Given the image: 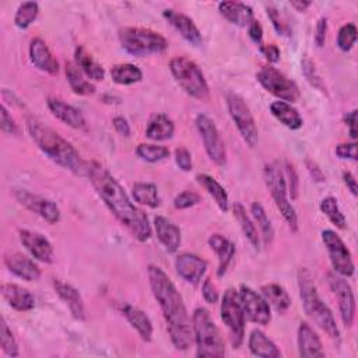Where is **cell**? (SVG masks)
Wrapping results in <instances>:
<instances>
[{"label": "cell", "instance_id": "cell-1", "mask_svg": "<svg viewBox=\"0 0 358 358\" xmlns=\"http://www.w3.org/2000/svg\"><path fill=\"white\" fill-rule=\"evenodd\" d=\"M85 175L115 218L124 225L137 241H148L151 238V225L148 217L143 210L130 201L124 189L112 176V173L99 162L91 161L87 162Z\"/></svg>", "mask_w": 358, "mask_h": 358}, {"label": "cell", "instance_id": "cell-2", "mask_svg": "<svg viewBox=\"0 0 358 358\" xmlns=\"http://www.w3.org/2000/svg\"><path fill=\"white\" fill-rule=\"evenodd\" d=\"M148 280L157 299L172 344L176 350L186 351L193 343V329L183 299L168 274L158 266H148Z\"/></svg>", "mask_w": 358, "mask_h": 358}, {"label": "cell", "instance_id": "cell-3", "mask_svg": "<svg viewBox=\"0 0 358 358\" xmlns=\"http://www.w3.org/2000/svg\"><path fill=\"white\" fill-rule=\"evenodd\" d=\"M27 129L38 148L49 159L76 175H85L87 162L80 157L73 144L63 138L57 131L36 117H29L27 120Z\"/></svg>", "mask_w": 358, "mask_h": 358}, {"label": "cell", "instance_id": "cell-4", "mask_svg": "<svg viewBox=\"0 0 358 358\" xmlns=\"http://www.w3.org/2000/svg\"><path fill=\"white\" fill-rule=\"evenodd\" d=\"M298 287L305 313L333 340H340V330L330 308L320 298L313 277L306 267L298 270Z\"/></svg>", "mask_w": 358, "mask_h": 358}, {"label": "cell", "instance_id": "cell-5", "mask_svg": "<svg viewBox=\"0 0 358 358\" xmlns=\"http://www.w3.org/2000/svg\"><path fill=\"white\" fill-rule=\"evenodd\" d=\"M193 340L197 357H224L225 345L218 327L206 308H197L192 316Z\"/></svg>", "mask_w": 358, "mask_h": 358}, {"label": "cell", "instance_id": "cell-6", "mask_svg": "<svg viewBox=\"0 0 358 358\" xmlns=\"http://www.w3.org/2000/svg\"><path fill=\"white\" fill-rule=\"evenodd\" d=\"M120 46L131 56L143 57L148 55H158L168 49V41L150 28L123 27L119 29Z\"/></svg>", "mask_w": 358, "mask_h": 358}, {"label": "cell", "instance_id": "cell-7", "mask_svg": "<svg viewBox=\"0 0 358 358\" xmlns=\"http://www.w3.org/2000/svg\"><path fill=\"white\" fill-rule=\"evenodd\" d=\"M169 70L176 80V83L182 87V90L190 96L199 101H208L210 90L208 84L204 78L203 71L199 66L187 59L186 56H176L169 62Z\"/></svg>", "mask_w": 358, "mask_h": 358}, {"label": "cell", "instance_id": "cell-8", "mask_svg": "<svg viewBox=\"0 0 358 358\" xmlns=\"http://www.w3.org/2000/svg\"><path fill=\"white\" fill-rule=\"evenodd\" d=\"M263 178H264V183H266L277 208L280 210L282 218L288 224L289 229L292 232H296L298 227H299L298 215L295 213V208L292 207V204L289 203V200L287 197L288 192H287V185H285L281 164L278 161L266 164L264 169H263Z\"/></svg>", "mask_w": 358, "mask_h": 358}, {"label": "cell", "instance_id": "cell-9", "mask_svg": "<svg viewBox=\"0 0 358 358\" xmlns=\"http://www.w3.org/2000/svg\"><path fill=\"white\" fill-rule=\"evenodd\" d=\"M221 319L229 330L234 348H239L245 336V313L235 288H228L222 295Z\"/></svg>", "mask_w": 358, "mask_h": 358}, {"label": "cell", "instance_id": "cell-10", "mask_svg": "<svg viewBox=\"0 0 358 358\" xmlns=\"http://www.w3.org/2000/svg\"><path fill=\"white\" fill-rule=\"evenodd\" d=\"M227 108L231 119L234 120L241 137L246 143L248 147L253 148L259 141V131L255 122V117L246 105V102L236 94L227 95Z\"/></svg>", "mask_w": 358, "mask_h": 358}, {"label": "cell", "instance_id": "cell-11", "mask_svg": "<svg viewBox=\"0 0 358 358\" xmlns=\"http://www.w3.org/2000/svg\"><path fill=\"white\" fill-rule=\"evenodd\" d=\"M256 78L266 91L288 103L299 99L298 85L273 66H262L256 74Z\"/></svg>", "mask_w": 358, "mask_h": 358}, {"label": "cell", "instance_id": "cell-12", "mask_svg": "<svg viewBox=\"0 0 358 358\" xmlns=\"http://www.w3.org/2000/svg\"><path fill=\"white\" fill-rule=\"evenodd\" d=\"M194 123H196L197 131L203 140L204 150H206L208 158L220 166L225 165V162H227L225 144H224V141L220 136V131H218L215 123L213 122V119L204 113H199L196 116Z\"/></svg>", "mask_w": 358, "mask_h": 358}, {"label": "cell", "instance_id": "cell-13", "mask_svg": "<svg viewBox=\"0 0 358 358\" xmlns=\"http://www.w3.org/2000/svg\"><path fill=\"white\" fill-rule=\"evenodd\" d=\"M322 241L327 249L330 263L334 273L341 277H351L354 274L355 266L351 257V252L343 242V239L331 229L322 231Z\"/></svg>", "mask_w": 358, "mask_h": 358}, {"label": "cell", "instance_id": "cell-14", "mask_svg": "<svg viewBox=\"0 0 358 358\" xmlns=\"http://www.w3.org/2000/svg\"><path fill=\"white\" fill-rule=\"evenodd\" d=\"M13 196L27 210L39 215L46 222L56 224L60 221V208L55 201L24 189H13Z\"/></svg>", "mask_w": 358, "mask_h": 358}, {"label": "cell", "instance_id": "cell-15", "mask_svg": "<svg viewBox=\"0 0 358 358\" xmlns=\"http://www.w3.org/2000/svg\"><path fill=\"white\" fill-rule=\"evenodd\" d=\"M327 282L337 299L344 326L351 327L355 319V298L351 285L337 273H327Z\"/></svg>", "mask_w": 358, "mask_h": 358}, {"label": "cell", "instance_id": "cell-16", "mask_svg": "<svg viewBox=\"0 0 358 358\" xmlns=\"http://www.w3.org/2000/svg\"><path fill=\"white\" fill-rule=\"evenodd\" d=\"M238 294H239L245 317H248L250 322L256 324L267 326L271 320V313H270V305L263 298V295L257 294L255 289H252L248 285H241Z\"/></svg>", "mask_w": 358, "mask_h": 358}, {"label": "cell", "instance_id": "cell-17", "mask_svg": "<svg viewBox=\"0 0 358 358\" xmlns=\"http://www.w3.org/2000/svg\"><path fill=\"white\" fill-rule=\"evenodd\" d=\"M20 241L24 248L29 252L32 257L42 263H53L55 262V252L53 246L46 236L39 232L21 229L20 231Z\"/></svg>", "mask_w": 358, "mask_h": 358}, {"label": "cell", "instance_id": "cell-18", "mask_svg": "<svg viewBox=\"0 0 358 358\" xmlns=\"http://www.w3.org/2000/svg\"><path fill=\"white\" fill-rule=\"evenodd\" d=\"M175 268L186 282L197 285L207 270V262L194 253H180L176 256Z\"/></svg>", "mask_w": 358, "mask_h": 358}, {"label": "cell", "instance_id": "cell-19", "mask_svg": "<svg viewBox=\"0 0 358 358\" xmlns=\"http://www.w3.org/2000/svg\"><path fill=\"white\" fill-rule=\"evenodd\" d=\"M162 14H164L165 20L180 34V36L185 41H187L193 46H200L203 43L201 32L197 28V25L193 22L192 18H189L187 15H185L182 13H178L172 8L164 10Z\"/></svg>", "mask_w": 358, "mask_h": 358}, {"label": "cell", "instance_id": "cell-20", "mask_svg": "<svg viewBox=\"0 0 358 358\" xmlns=\"http://www.w3.org/2000/svg\"><path fill=\"white\" fill-rule=\"evenodd\" d=\"M29 59L35 67L39 70L56 76L59 73V62L41 38H35L29 43Z\"/></svg>", "mask_w": 358, "mask_h": 358}, {"label": "cell", "instance_id": "cell-21", "mask_svg": "<svg viewBox=\"0 0 358 358\" xmlns=\"http://www.w3.org/2000/svg\"><path fill=\"white\" fill-rule=\"evenodd\" d=\"M298 352L302 358H322L324 357L322 341L317 333L306 323L301 322L298 327Z\"/></svg>", "mask_w": 358, "mask_h": 358}, {"label": "cell", "instance_id": "cell-22", "mask_svg": "<svg viewBox=\"0 0 358 358\" xmlns=\"http://www.w3.org/2000/svg\"><path fill=\"white\" fill-rule=\"evenodd\" d=\"M48 108L49 110L52 112V115L55 117H57L59 120H62L64 124L73 127V129H77V130H81V129H85V119L83 116V113L76 109L74 106L66 103L64 101L59 99V98H48Z\"/></svg>", "mask_w": 358, "mask_h": 358}, {"label": "cell", "instance_id": "cell-23", "mask_svg": "<svg viewBox=\"0 0 358 358\" xmlns=\"http://www.w3.org/2000/svg\"><path fill=\"white\" fill-rule=\"evenodd\" d=\"M6 267L17 277L25 281H38L41 277V268L29 257L21 253H10L4 257Z\"/></svg>", "mask_w": 358, "mask_h": 358}, {"label": "cell", "instance_id": "cell-24", "mask_svg": "<svg viewBox=\"0 0 358 358\" xmlns=\"http://www.w3.org/2000/svg\"><path fill=\"white\" fill-rule=\"evenodd\" d=\"M154 228L158 241L162 243L168 253H175L182 242V235L179 227H176L168 218L158 215L154 218Z\"/></svg>", "mask_w": 358, "mask_h": 358}, {"label": "cell", "instance_id": "cell-25", "mask_svg": "<svg viewBox=\"0 0 358 358\" xmlns=\"http://www.w3.org/2000/svg\"><path fill=\"white\" fill-rule=\"evenodd\" d=\"M1 295L6 302L15 310L25 312L31 310L35 306L34 295L24 287L13 282H6L1 285Z\"/></svg>", "mask_w": 358, "mask_h": 358}, {"label": "cell", "instance_id": "cell-26", "mask_svg": "<svg viewBox=\"0 0 358 358\" xmlns=\"http://www.w3.org/2000/svg\"><path fill=\"white\" fill-rule=\"evenodd\" d=\"M53 287L60 299L69 306L73 317L77 320H85V308L80 292L73 285L60 280H53Z\"/></svg>", "mask_w": 358, "mask_h": 358}, {"label": "cell", "instance_id": "cell-27", "mask_svg": "<svg viewBox=\"0 0 358 358\" xmlns=\"http://www.w3.org/2000/svg\"><path fill=\"white\" fill-rule=\"evenodd\" d=\"M220 14L238 27H249L255 20L250 6L241 1H221L218 4Z\"/></svg>", "mask_w": 358, "mask_h": 358}, {"label": "cell", "instance_id": "cell-28", "mask_svg": "<svg viewBox=\"0 0 358 358\" xmlns=\"http://www.w3.org/2000/svg\"><path fill=\"white\" fill-rule=\"evenodd\" d=\"M119 310L122 315L127 319V322L137 330L140 337L144 341H151L152 338V323L150 317L137 306H133L130 303H120Z\"/></svg>", "mask_w": 358, "mask_h": 358}, {"label": "cell", "instance_id": "cell-29", "mask_svg": "<svg viewBox=\"0 0 358 358\" xmlns=\"http://www.w3.org/2000/svg\"><path fill=\"white\" fill-rule=\"evenodd\" d=\"M208 246L217 253L218 256V268H217V275L218 277H222L234 256H235V245L227 239L225 236L220 235V234H213L210 238H208Z\"/></svg>", "mask_w": 358, "mask_h": 358}, {"label": "cell", "instance_id": "cell-30", "mask_svg": "<svg viewBox=\"0 0 358 358\" xmlns=\"http://www.w3.org/2000/svg\"><path fill=\"white\" fill-rule=\"evenodd\" d=\"M248 345H249L250 352L256 357H262V358L281 357V351L278 350V347L262 330L255 329L250 333Z\"/></svg>", "mask_w": 358, "mask_h": 358}, {"label": "cell", "instance_id": "cell-31", "mask_svg": "<svg viewBox=\"0 0 358 358\" xmlns=\"http://www.w3.org/2000/svg\"><path fill=\"white\" fill-rule=\"evenodd\" d=\"M173 133H175V124L164 113H157L151 116L145 129V136L154 141L168 140L173 136Z\"/></svg>", "mask_w": 358, "mask_h": 358}, {"label": "cell", "instance_id": "cell-32", "mask_svg": "<svg viewBox=\"0 0 358 358\" xmlns=\"http://www.w3.org/2000/svg\"><path fill=\"white\" fill-rule=\"evenodd\" d=\"M74 63L80 67V70L91 80L102 81L105 77L103 67L95 62L91 53L84 46H77L74 50Z\"/></svg>", "mask_w": 358, "mask_h": 358}, {"label": "cell", "instance_id": "cell-33", "mask_svg": "<svg viewBox=\"0 0 358 358\" xmlns=\"http://www.w3.org/2000/svg\"><path fill=\"white\" fill-rule=\"evenodd\" d=\"M270 112L277 120L291 130H298L303 123L299 112L285 101H274L270 105Z\"/></svg>", "mask_w": 358, "mask_h": 358}, {"label": "cell", "instance_id": "cell-34", "mask_svg": "<svg viewBox=\"0 0 358 358\" xmlns=\"http://www.w3.org/2000/svg\"><path fill=\"white\" fill-rule=\"evenodd\" d=\"M260 291L267 303L271 305L278 313L287 312V309L291 306V298L282 285L271 282L263 285Z\"/></svg>", "mask_w": 358, "mask_h": 358}, {"label": "cell", "instance_id": "cell-35", "mask_svg": "<svg viewBox=\"0 0 358 358\" xmlns=\"http://www.w3.org/2000/svg\"><path fill=\"white\" fill-rule=\"evenodd\" d=\"M66 77L74 94L88 96L95 92V85L84 78L80 67L76 63L73 62L66 63Z\"/></svg>", "mask_w": 358, "mask_h": 358}, {"label": "cell", "instance_id": "cell-36", "mask_svg": "<svg viewBox=\"0 0 358 358\" xmlns=\"http://www.w3.org/2000/svg\"><path fill=\"white\" fill-rule=\"evenodd\" d=\"M196 180L199 182V185H201L207 193L215 200L217 206L220 207L221 211L227 213L229 208V200H228V193L227 190L210 175L207 173H199L196 176Z\"/></svg>", "mask_w": 358, "mask_h": 358}, {"label": "cell", "instance_id": "cell-37", "mask_svg": "<svg viewBox=\"0 0 358 358\" xmlns=\"http://www.w3.org/2000/svg\"><path fill=\"white\" fill-rule=\"evenodd\" d=\"M232 211H234V217L236 218V221L239 222V227L245 235V238L250 242V245L255 249H259L260 245V239H259V234L256 229V225L253 224V221L250 220V217L246 214L245 207L241 203H235L232 206Z\"/></svg>", "mask_w": 358, "mask_h": 358}, {"label": "cell", "instance_id": "cell-38", "mask_svg": "<svg viewBox=\"0 0 358 358\" xmlns=\"http://www.w3.org/2000/svg\"><path fill=\"white\" fill-rule=\"evenodd\" d=\"M110 77L116 84L131 85L143 80V73L136 64L122 63V64H115L110 69Z\"/></svg>", "mask_w": 358, "mask_h": 358}, {"label": "cell", "instance_id": "cell-39", "mask_svg": "<svg viewBox=\"0 0 358 358\" xmlns=\"http://www.w3.org/2000/svg\"><path fill=\"white\" fill-rule=\"evenodd\" d=\"M131 196L134 201L138 204L157 208L159 206V196H158V189L154 183H144V182H137L133 185L131 189Z\"/></svg>", "mask_w": 358, "mask_h": 358}, {"label": "cell", "instance_id": "cell-40", "mask_svg": "<svg viewBox=\"0 0 358 358\" xmlns=\"http://www.w3.org/2000/svg\"><path fill=\"white\" fill-rule=\"evenodd\" d=\"M250 213H252V217H253L255 222L260 228L264 245H270L273 242V238H274V228H273V225H271V222H270V220H268L263 206L260 203H257V201L252 203L250 204Z\"/></svg>", "mask_w": 358, "mask_h": 358}, {"label": "cell", "instance_id": "cell-41", "mask_svg": "<svg viewBox=\"0 0 358 358\" xmlns=\"http://www.w3.org/2000/svg\"><path fill=\"white\" fill-rule=\"evenodd\" d=\"M320 211L330 220V222L333 225H336L338 229H345L347 228V220L344 217V214L341 213L338 203L334 197L329 196L324 197L320 201Z\"/></svg>", "mask_w": 358, "mask_h": 358}, {"label": "cell", "instance_id": "cell-42", "mask_svg": "<svg viewBox=\"0 0 358 358\" xmlns=\"http://www.w3.org/2000/svg\"><path fill=\"white\" fill-rule=\"evenodd\" d=\"M39 14V6L36 1H25L20 4V7L15 11L14 15V24L20 29H27L36 18Z\"/></svg>", "mask_w": 358, "mask_h": 358}, {"label": "cell", "instance_id": "cell-43", "mask_svg": "<svg viewBox=\"0 0 358 358\" xmlns=\"http://www.w3.org/2000/svg\"><path fill=\"white\" fill-rule=\"evenodd\" d=\"M136 154L147 162H159L162 159H166L169 157V150L164 145H157V144H145L141 143L136 148Z\"/></svg>", "mask_w": 358, "mask_h": 358}, {"label": "cell", "instance_id": "cell-44", "mask_svg": "<svg viewBox=\"0 0 358 358\" xmlns=\"http://www.w3.org/2000/svg\"><path fill=\"white\" fill-rule=\"evenodd\" d=\"M0 347L8 357H18V344L4 317L0 319Z\"/></svg>", "mask_w": 358, "mask_h": 358}, {"label": "cell", "instance_id": "cell-45", "mask_svg": "<svg viewBox=\"0 0 358 358\" xmlns=\"http://www.w3.org/2000/svg\"><path fill=\"white\" fill-rule=\"evenodd\" d=\"M355 41H357V27H355V24L350 22V24L343 25L338 29L337 46H338L340 50H343V52L351 50V48L354 46Z\"/></svg>", "mask_w": 358, "mask_h": 358}, {"label": "cell", "instance_id": "cell-46", "mask_svg": "<svg viewBox=\"0 0 358 358\" xmlns=\"http://www.w3.org/2000/svg\"><path fill=\"white\" fill-rule=\"evenodd\" d=\"M282 172H284L285 185H287V192L291 196V200H296L299 196V179H298V173H296L294 165L291 162L285 161L284 166H282Z\"/></svg>", "mask_w": 358, "mask_h": 358}, {"label": "cell", "instance_id": "cell-47", "mask_svg": "<svg viewBox=\"0 0 358 358\" xmlns=\"http://www.w3.org/2000/svg\"><path fill=\"white\" fill-rule=\"evenodd\" d=\"M267 15L274 27V29L277 31L278 35H282V36H289L292 29H291V25L288 24L287 18L281 14V11H278L275 7L273 6H268L267 7Z\"/></svg>", "mask_w": 358, "mask_h": 358}, {"label": "cell", "instance_id": "cell-48", "mask_svg": "<svg viewBox=\"0 0 358 358\" xmlns=\"http://www.w3.org/2000/svg\"><path fill=\"white\" fill-rule=\"evenodd\" d=\"M301 66H302V71H303V76L305 78L309 81L310 85H313L315 88H319L320 91H324L323 90V83H322V78L319 77L317 74V70L313 64V62L308 57H303L302 62H301Z\"/></svg>", "mask_w": 358, "mask_h": 358}, {"label": "cell", "instance_id": "cell-49", "mask_svg": "<svg viewBox=\"0 0 358 358\" xmlns=\"http://www.w3.org/2000/svg\"><path fill=\"white\" fill-rule=\"evenodd\" d=\"M199 203H200V194L193 190H185L173 199V207L178 210L190 208Z\"/></svg>", "mask_w": 358, "mask_h": 358}, {"label": "cell", "instance_id": "cell-50", "mask_svg": "<svg viewBox=\"0 0 358 358\" xmlns=\"http://www.w3.org/2000/svg\"><path fill=\"white\" fill-rule=\"evenodd\" d=\"M173 157H175V162L176 165L185 171V172H189L193 169V162H192V154L187 148L185 147H179L175 150L173 152Z\"/></svg>", "mask_w": 358, "mask_h": 358}, {"label": "cell", "instance_id": "cell-51", "mask_svg": "<svg viewBox=\"0 0 358 358\" xmlns=\"http://www.w3.org/2000/svg\"><path fill=\"white\" fill-rule=\"evenodd\" d=\"M0 127L7 134H18V126L4 105L0 108Z\"/></svg>", "mask_w": 358, "mask_h": 358}, {"label": "cell", "instance_id": "cell-52", "mask_svg": "<svg viewBox=\"0 0 358 358\" xmlns=\"http://www.w3.org/2000/svg\"><path fill=\"white\" fill-rule=\"evenodd\" d=\"M336 154H337L338 158L357 161V143H355V141H351V143H340V144L336 147Z\"/></svg>", "mask_w": 358, "mask_h": 358}, {"label": "cell", "instance_id": "cell-53", "mask_svg": "<svg viewBox=\"0 0 358 358\" xmlns=\"http://www.w3.org/2000/svg\"><path fill=\"white\" fill-rule=\"evenodd\" d=\"M201 294H203V298L206 299V302L208 303H217L218 302V291H217V287L213 284V281L210 278H206L203 285H201Z\"/></svg>", "mask_w": 358, "mask_h": 358}, {"label": "cell", "instance_id": "cell-54", "mask_svg": "<svg viewBox=\"0 0 358 358\" xmlns=\"http://www.w3.org/2000/svg\"><path fill=\"white\" fill-rule=\"evenodd\" d=\"M326 34H327V18L320 17L316 24V31H315V43L317 48H322L326 42Z\"/></svg>", "mask_w": 358, "mask_h": 358}, {"label": "cell", "instance_id": "cell-55", "mask_svg": "<svg viewBox=\"0 0 358 358\" xmlns=\"http://www.w3.org/2000/svg\"><path fill=\"white\" fill-rule=\"evenodd\" d=\"M305 166L310 175V178L315 180V182H324L326 180V176L323 173V171L320 169V166L310 158H306L305 159Z\"/></svg>", "mask_w": 358, "mask_h": 358}, {"label": "cell", "instance_id": "cell-56", "mask_svg": "<svg viewBox=\"0 0 358 358\" xmlns=\"http://www.w3.org/2000/svg\"><path fill=\"white\" fill-rule=\"evenodd\" d=\"M262 55L270 62V63H277L280 59V49L277 45L274 43H268V45H260L259 46Z\"/></svg>", "mask_w": 358, "mask_h": 358}, {"label": "cell", "instance_id": "cell-57", "mask_svg": "<svg viewBox=\"0 0 358 358\" xmlns=\"http://www.w3.org/2000/svg\"><path fill=\"white\" fill-rule=\"evenodd\" d=\"M248 35H249V38H250L255 43H257L259 46L262 45L263 28H262V25H260L259 21L253 20V21L249 24V27H248Z\"/></svg>", "mask_w": 358, "mask_h": 358}, {"label": "cell", "instance_id": "cell-58", "mask_svg": "<svg viewBox=\"0 0 358 358\" xmlns=\"http://www.w3.org/2000/svg\"><path fill=\"white\" fill-rule=\"evenodd\" d=\"M112 124L120 136H124V137L130 136V124L123 116H115L112 120Z\"/></svg>", "mask_w": 358, "mask_h": 358}, {"label": "cell", "instance_id": "cell-59", "mask_svg": "<svg viewBox=\"0 0 358 358\" xmlns=\"http://www.w3.org/2000/svg\"><path fill=\"white\" fill-rule=\"evenodd\" d=\"M344 123L350 130V137L355 141L357 138V110H351L344 116Z\"/></svg>", "mask_w": 358, "mask_h": 358}, {"label": "cell", "instance_id": "cell-60", "mask_svg": "<svg viewBox=\"0 0 358 358\" xmlns=\"http://www.w3.org/2000/svg\"><path fill=\"white\" fill-rule=\"evenodd\" d=\"M343 180H344L347 189H348L354 196H357V194H358V186H357V179L354 178V175H352L350 171H344V172H343Z\"/></svg>", "mask_w": 358, "mask_h": 358}, {"label": "cell", "instance_id": "cell-61", "mask_svg": "<svg viewBox=\"0 0 358 358\" xmlns=\"http://www.w3.org/2000/svg\"><path fill=\"white\" fill-rule=\"evenodd\" d=\"M289 4H291L292 8H295V10L299 11V13H302V11H305L312 3L308 1V0H294V1H291Z\"/></svg>", "mask_w": 358, "mask_h": 358}]
</instances>
